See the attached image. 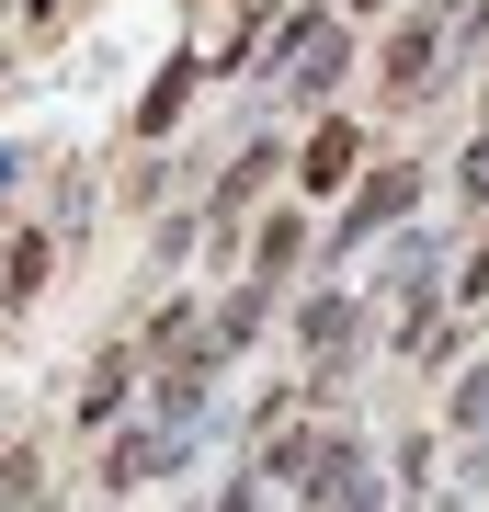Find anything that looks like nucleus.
Masks as SVG:
<instances>
[{
	"instance_id": "nucleus-5",
	"label": "nucleus",
	"mask_w": 489,
	"mask_h": 512,
	"mask_svg": "<svg viewBox=\"0 0 489 512\" xmlns=\"http://www.w3.org/2000/svg\"><path fill=\"white\" fill-rule=\"evenodd\" d=\"M182 80H194V69H182V57H171V69H160V92H148V103H137V137H160V126H171V114H182Z\"/></svg>"
},
{
	"instance_id": "nucleus-4",
	"label": "nucleus",
	"mask_w": 489,
	"mask_h": 512,
	"mask_svg": "<svg viewBox=\"0 0 489 512\" xmlns=\"http://www.w3.org/2000/svg\"><path fill=\"white\" fill-rule=\"evenodd\" d=\"M0 285H12V296H35V285H46V239H35V228L0 251Z\"/></svg>"
},
{
	"instance_id": "nucleus-2",
	"label": "nucleus",
	"mask_w": 489,
	"mask_h": 512,
	"mask_svg": "<svg viewBox=\"0 0 489 512\" xmlns=\"http://www.w3.org/2000/svg\"><path fill=\"white\" fill-rule=\"evenodd\" d=\"M433 57H444V35H433V23H410V35L387 46V80H399V92H421V80H433Z\"/></svg>"
},
{
	"instance_id": "nucleus-3",
	"label": "nucleus",
	"mask_w": 489,
	"mask_h": 512,
	"mask_svg": "<svg viewBox=\"0 0 489 512\" xmlns=\"http://www.w3.org/2000/svg\"><path fill=\"white\" fill-rule=\"evenodd\" d=\"M410 194H421V171H376V183H364V205H353V239H364V228H387Z\"/></svg>"
},
{
	"instance_id": "nucleus-1",
	"label": "nucleus",
	"mask_w": 489,
	"mask_h": 512,
	"mask_svg": "<svg viewBox=\"0 0 489 512\" xmlns=\"http://www.w3.org/2000/svg\"><path fill=\"white\" fill-rule=\"evenodd\" d=\"M296 171H308V194H342V183H353V126H342V114L308 137V160H296Z\"/></svg>"
},
{
	"instance_id": "nucleus-6",
	"label": "nucleus",
	"mask_w": 489,
	"mask_h": 512,
	"mask_svg": "<svg viewBox=\"0 0 489 512\" xmlns=\"http://www.w3.org/2000/svg\"><path fill=\"white\" fill-rule=\"evenodd\" d=\"M467 194H489V148H478V160H467Z\"/></svg>"
}]
</instances>
